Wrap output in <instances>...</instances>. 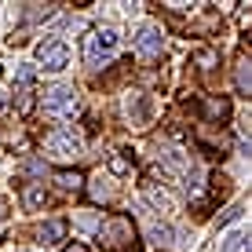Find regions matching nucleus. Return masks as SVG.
Instances as JSON below:
<instances>
[{
    "label": "nucleus",
    "mask_w": 252,
    "mask_h": 252,
    "mask_svg": "<svg viewBox=\"0 0 252 252\" xmlns=\"http://www.w3.org/2000/svg\"><path fill=\"white\" fill-rule=\"evenodd\" d=\"M95 223H99V220H95L92 212H81V216H77V227H84V230H92Z\"/></svg>",
    "instance_id": "16"
},
{
    "label": "nucleus",
    "mask_w": 252,
    "mask_h": 252,
    "mask_svg": "<svg viewBox=\"0 0 252 252\" xmlns=\"http://www.w3.org/2000/svg\"><path fill=\"white\" fill-rule=\"evenodd\" d=\"M125 114H128L132 125H146V121H150V99H146L143 92L128 95V99H125Z\"/></svg>",
    "instance_id": "6"
},
{
    "label": "nucleus",
    "mask_w": 252,
    "mask_h": 252,
    "mask_svg": "<svg viewBox=\"0 0 252 252\" xmlns=\"http://www.w3.org/2000/svg\"><path fill=\"white\" fill-rule=\"evenodd\" d=\"M63 234H66V223H59V220H51V223H44V227H40V238H44V245L59 241Z\"/></svg>",
    "instance_id": "10"
},
{
    "label": "nucleus",
    "mask_w": 252,
    "mask_h": 252,
    "mask_svg": "<svg viewBox=\"0 0 252 252\" xmlns=\"http://www.w3.org/2000/svg\"><path fill=\"white\" fill-rule=\"evenodd\" d=\"M77 92H73V84H55V88H48L44 92V114L51 117H66V114H73L77 110Z\"/></svg>",
    "instance_id": "1"
},
{
    "label": "nucleus",
    "mask_w": 252,
    "mask_h": 252,
    "mask_svg": "<svg viewBox=\"0 0 252 252\" xmlns=\"http://www.w3.org/2000/svg\"><path fill=\"white\" fill-rule=\"evenodd\" d=\"M15 77H19L22 84H30V81H33V66H22V69H19V73H15Z\"/></svg>",
    "instance_id": "18"
},
{
    "label": "nucleus",
    "mask_w": 252,
    "mask_h": 252,
    "mask_svg": "<svg viewBox=\"0 0 252 252\" xmlns=\"http://www.w3.org/2000/svg\"><path fill=\"white\" fill-rule=\"evenodd\" d=\"M220 252H249V234L245 230H230L227 238H223Z\"/></svg>",
    "instance_id": "8"
},
{
    "label": "nucleus",
    "mask_w": 252,
    "mask_h": 252,
    "mask_svg": "<svg viewBox=\"0 0 252 252\" xmlns=\"http://www.w3.org/2000/svg\"><path fill=\"white\" fill-rule=\"evenodd\" d=\"M102 238H110V245H128V241L135 238V230H132L128 220H114V223L102 227Z\"/></svg>",
    "instance_id": "7"
},
{
    "label": "nucleus",
    "mask_w": 252,
    "mask_h": 252,
    "mask_svg": "<svg viewBox=\"0 0 252 252\" xmlns=\"http://www.w3.org/2000/svg\"><path fill=\"white\" fill-rule=\"evenodd\" d=\"M59 183L66 190H73V187H81V176H77V172H59Z\"/></svg>",
    "instance_id": "14"
},
{
    "label": "nucleus",
    "mask_w": 252,
    "mask_h": 252,
    "mask_svg": "<svg viewBox=\"0 0 252 252\" xmlns=\"http://www.w3.org/2000/svg\"><path fill=\"white\" fill-rule=\"evenodd\" d=\"M114 51H117V30H95L88 37V44H84V59H88L92 66H99V63H106Z\"/></svg>",
    "instance_id": "2"
},
{
    "label": "nucleus",
    "mask_w": 252,
    "mask_h": 252,
    "mask_svg": "<svg viewBox=\"0 0 252 252\" xmlns=\"http://www.w3.org/2000/svg\"><path fill=\"white\" fill-rule=\"evenodd\" d=\"M238 216H241V205H234V208H227V212H223L220 223H230V220H238Z\"/></svg>",
    "instance_id": "17"
},
{
    "label": "nucleus",
    "mask_w": 252,
    "mask_h": 252,
    "mask_svg": "<svg viewBox=\"0 0 252 252\" xmlns=\"http://www.w3.org/2000/svg\"><path fill=\"white\" fill-rule=\"evenodd\" d=\"M132 48L143 59H154V55H161V48H164V33L158 30V26H139V30L132 33Z\"/></svg>",
    "instance_id": "5"
},
{
    "label": "nucleus",
    "mask_w": 252,
    "mask_h": 252,
    "mask_svg": "<svg viewBox=\"0 0 252 252\" xmlns=\"http://www.w3.org/2000/svg\"><path fill=\"white\" fill-rule=\"evenodd\" d=\"M161 161H164V168H168V172H183V168H187V158H183L179 150H164Z\"/></svg>",
    "instance_id": "11"
},
{
    "label": "nucleus",
    "mask_w": 252,
    "mask_h": 252,
    "mask_svg": "<svg viewBox=\"0 0 252 252\" xmlns=\"http://www.w3.org/2000/svg\"><path fill=\"white\" fill-rule=\"evenodd\" d=\"M146 234H150V241H158V245H172V238H176L168 223H158V220L146 223Z\"/></svg>",
    "instance_id": "9"
},
{
    "label": "nucleus",
    "mask_w": 252,
    "mask_h": 252,
    "mask_svg": "<svg viewBox=\"0 0 252 252\" xmlns=\"http://www.w3.org/2000/svg\"><path fill=\"white\" fill-rule=\"evenodd\" d=\"M26 205H30V208L44 205V190H40V187H30V190H26Z\"/></svg>",
    "instance_id": "13"
},
{
    "label": "nucleus",
    "mask_w": 252,
    "mask_h": 252,
    "mask_svg": "<svg viewBox=\"0 0 252 252\" xmlns=\"http://www.w3.org/2000/svg\"><path fill=\"white\" fill-rule=\"evenodd\" d=\"M66 252H88V249H84V245H69Z\"/></svg>",
    "instance_id": "19"
},
{
    "label": "nucleus",
    "mask_w": 252,
    "mask_h": 252,
    "mask_svg": "<svg viewBox=\"0 0 252 252\" xmlns=\"http://www.w3.org/2000/svg\"><path fill=\"white\" fill-rule=\"evenodd\" d=\"M44 150L55 161H77L81 158V139H77L73 132H51L44 139Z\"/></svg>",
    "instance_id": "3"
},
{
    "label": "nucleus",
    "mask_w": 252,
    "mask_h": 252,
    "mask_svg": "<svg viewBox=\"0 0 252 252\" xmlns=\"http://www.w3.org/2000/svg\"><path fill=\"white\" fill-rule=\"evenodd\" d=\"M37 63L44 66V69H51V73H59V69H66L69 66V48L63 44V40H40L37 44Z\"/></svg>",
    "instance_id": "4"
},
{
    "label": "nucleus",
    "mask_w": 252,
    "mask_h": 252,
    "mask_svg": "<svg viewBox=\"0 0 252 252\" xmlns=\"http://www.w3.org/2000/svg\"><path fill=\"white\" fill-rule=\"evenodd\" d=\"M252 88V77H249V63L238 66V92H249Z\"/></svg>",
    "instance_id": "12"
},
{
    "label": "nucleus",
    "mask_w": 252,
    "mask_h": 252,
    "mask_svg": "<svg viewBox=\"0 0 252 252\" xmlns=\"http://www.w3.org/2000/svg\"><path fill=\"white\" fill-rule=\"evenodd\" d=\"M92 194H95V201H106V197H110V187H106V183L99 179V183L92 187Z\"/></svg>",
    "instance_id": "15"
}]
</instances>
